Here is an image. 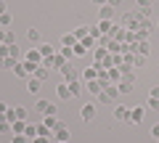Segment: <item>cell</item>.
I'll list each match as a JSON object with an SVG mask.
<instances>
[{"instance_id": "obj_39", "label": "cell", "mask_w": 159, "mask_h": 143, "mask_svg": "<svg viewBox=\"0 0 159 143\" xmlns=\"http://www.w3.org/2000/svg\"><path fill=\"white\" fill-rule=\"evenodd\" d=\"M0 132H11V122H0Z\"/></svg>"}, {"instance_id": "obj_19", "label": "cell", "mask_w": 159, "mask_h": 143, "mask_svg": "<svg viewBox=\"0 0 159 143\" xmlns=\"http://www.w3.org/2000/svg\"><path fill=\"white\" fill-rule=\"evenodd\" d=\"M48 109H51V101H45V98H37V103H34V111H37V114H45Z\"/></svg>"}, {"instance_id": "obj_25", "label": "cell", "mask_w": 159, "mask_h": 143, "mask_svg": "<svg viewBox=\"0 0 159 143\" xmlns=\"http://www.w3.org/2000/svg\"><path fill=\"white\" fill-rule=\"evenodd\" d=\"M69 85V90H72V96H80V90H82V82L80 80H72V82H66Z\"/></svg>"}, {"instance_id": "obj_42", "label": "cell", "mask_w": 159, "mask_h": 143, "mask_svg": "<svg viewBox=\"0 0 159 143\" xmlns=\"http://www.w3.org/2000/svg\"><path fill=\"white\" fill-rule=\"evenodd\" d=\"M0 114H6V117H8V106H6V103H0Z\"/></svg>"}, {"instance_id": "obj_6", "label": "cell", "mask_w": 159, "mask_h": 143, "mask_svg": "<svg viewBox=\"0 0 159 143\" xmlns=\"http://www.w3.org/2000/svg\"><path fill=\"white\" fill-rule=\"evenodd\" d=\"M58 72L64 74V82H72V80H77V69H74V64H72V61H66L61 69H58Z\"/></svg>"}, {"instance_id": "obj_29", "label": "cell", "mask_w": 159, "mask_h": 143, "mask_svg": "<svg viewBox=\"0 0 159 143\" xmlns=\"http://www.w3.org/2000/svg\"><path fill=\"white\" fill-rule=\"evenodd\" d=\"M11 21H13L11 11H8V13H3V16H0V27H3V29H8V27H11Z\"/></svg>"}, {"instance_id": "obj_18", "label": "cell", "mask_w": 159, "mask_h": 143, "mask_svg": "<svg viewBox=\"0 0 159 143\" xmlns=\"http://www.w3.org/2000/svg\"><path fill=\"white\" fill-rule=\"evenodd\" d=\"M77 37H74V32H66V34H64V37H61V45H66V48H74V45H77Z\"/></svg>"}, {"instance_id": "obj_20", "label": "cell", "mask_w": 159, "mask_h": 143, "mask_svg": "<svg viewBox=\"0 0 159 143\" xmlns=\"http://www.w3.org/2000/svg\"><path fill=\"white\" fill-rule=\"evenodd\" d=\"M40 87H43V82H40L37 77H29L27 80V90L29 93H40Z\"/></svg>"}, {"instance_id": "obj_48", "label": "cell", "mask_w": 159, "mask_h": 143, "mask_svg": "<svg viewBox=\"0 0 159 143\" xmlns=\"http://www.w3.org/2000/svg\"><path fill=\"white\" fill-rule=\"evenodd\" d=\"M0 45H3V42H0Z\"/></svg>"}, {"instance_id": "obj_9", "label": "cell", "mask_w": 159, "mask_h": 143, "mask_svg": "<svg viewBox=\"0 0 159 143\" xmlns=\"http://www.w3.org/2000/svg\"><path fill=\"white\" fill-rule=\"evenodd\" d=\"M27 125H29V119H16V122H11V135H24V132H27Z\"/></svg>"}, {"instance_id": "obj_32", "label": "cell", "mask_w": 159, "mask_h": 143, "mask_svg": "<svg viewBox=\"0 0 159 143\" xmlns=\"http://www.w3.org/2000/svg\"><path fill=\"white\" fill-rule=\"evenodd\" d=\"M3 42H6V45H13V42H16V34H13V29H6V37H3Z\"/></svg>"}, {"instance_id": "obj_38", "label": "cell", "mask_w": 159, "mask_h": 143, "mask_svg": "<svg viewBox=\"0 0 159 143\" xmlns=\"http://www.w3.org/2000/svg\"><path fill=\"white\" fill-rule=\"evenodd\" d=\"M11 143H32V141H29L27 135H13V138H11Z\"/></svg>"}, {"instance_id": "obj_11", "label": "cell", "mask_w": 159, "mask_h": 143, "mask_svg": "<svg viewBox=\"0 0 159 143\" xmlns=\"http://www.w3.org/2000/svg\"><path fill=\"white\" fill-rule=\"evenodd\" d=\"M53 141H64V143H69V130H66V125H58L56 130H53Z\"/></svg>"}, {"instance_id": "obj_46", "label": "cell", "mask_w": 159, "mask_h": 143, "mask_svg": "<svg viewBox=\"0 0 159 143\" xmlns=\"http://www.w3.org/2000/svg\"><path fill=\"white\" fill-rule=\"evenodd\" d=\"M157 143H159V138H157Z\"/></svg>"}, {"instance_id": "obj_35", "label": "cell", "mask_w": 159, "mask_h": 143, "mask_svg": "<svg viewBox=\"0 0 159 143\" xmlns=\"http://www.w3.org/2000/svg\"><path fill=\"white\" fill-rule=\"evenodd\" d=\"M148 109L159 111V96H148Z\"/></svg>"}, {"instance_id": "obj_24", "label": "cell", "mask_w": 159, "mask_h": 143, "mask_svg": "<svg viewBox=\"0 0 159 143\" xmlns=\"http://www.w3.org/2000/svg\"><path fill=\"white\" fill-rule=\"evenodd\" d=\"M101 19H106V21H114V6H103V8H101Z\"/></svg>"}, {"instance_id": "obj_34", "label": "cell", "mask_w": 159, "mask_h": 143, "mask_svg": "<svg viewBox=\"0 0 159 143\" xmlns=\"http://www.w3.org/2000/svg\"><path fill=\"white\" fill-rule=\"evenodd\" d=\"M88 53V48L82 45V42H77V45H74V58H80V56H85Z\"/></svg>"}, {"instance_id": "obj_31", "label": "cell", "mask_w": 159, "mask_h": 143, "mask_svg": "<svg viewBox=\"0 0 159 143\" xmlns=\"http://www.w3.org/2000/svg\"><path fill=\"white\" fill-rule=\"evenodd\" d=\"M80 42H82V45H85L88 51H93V45H96V37H93V34H88V37H82Z\"/></svg>"}, {"instance_id": "obj_28", "label": "cell", "mask_w": 159, "mask_h": 143, "mask_svg": "<svg viewBox=\"0 0 159 143\" xmlns=\"http://www.w3.org/2000/svg\"><path fill=\"white\" fill-rule=\"evenodd\" d=\"M88 34H90V27H77L74 29V37H77V40H82V37H88Z\"/></svg>"}, {"instance_id": "obj_21", "label": "cell", "mask_w": 159, "mask_h": 143, "mask_svg": "<svg viewBox=\"0 0 159 143\" xmlns=\"http://www.w3.org/2000/svg\"><path fill=\"white\" fill-rule=\"evenodd\" d=\"M11 114H13V122H16V119H29V114H27V109H24V106L11 109Z\"/></svg>"}, {"instance_id": "obj_13", "label": "cell", "mask_w": 159, "mask_h": 143, "mask_svg": "<svg viewBox=\"0 0 159 143\" xmlns=\"http://www.w3.org/2000/svg\"><path fill=\"white\" fill-rule=\"evenodd\" d=\"M43 125H45V127H51V130H56V127L61 125V122H58V117H56V114H43Z\"/></svg>"}, {"instance_id": "obj_4", "label": "cell", "mask_w": 159, "mask_h": 143, "mask_svg": "<svg viewBox=\"0 0 159 143\" xmlns=\"http://www.w3.org/2000/svg\"><path fill=\"white\" fill-rule=\"evenodd\" d=\"M101 72H103V66H101V64H93V66H88V69H82V80H85V82H90V80H98V74H101Z\"/></svg>"}, {"instance_id": "obj_23", "label": "cell", "mask_w": 159, "mask_h": 143, "mask_svg": "<svg viewBox=\"0 0 159 143\" xmlns=\"http://www.w3.org/2000/svg\"><path fill=\"white\" fill-rule=\"evenodd\" d=\"M111 27H114V21H106V19H101V21H98V32H103V34H109V32H111Z\"/></svg>"}, {"instance_id": "obj_33", "label": "cell", "mask_w": 159, "mask_h": 143, "mask_svg": "<svg viewBox=\"0 0 159 143\" xmlns=\"http://www.w3.org/2000/svg\"><path fill=\"white\" fill-rule=\"evenodd\" d=\"M27 37H29V42H32V45H37V42H40V32H37V29H29Z\"/></svg>"}, {"instance_id": "obj_2", "label": "cell", "mask_w": 159, "mask_h": 143, "mask_svg": "<svg viewBox=\"0 0 159 143\" xmlns=\"http://www.w3.org/2000/svg\"><path fill=\"white\" fill-rule=\"evenodd\" d=\"M117 96H119V87H117V82H114V85L103 87V93H98V101H101V103H114Z\"/></svg>"}, {"instance_id": "obj_14", "label": "cell", "mask_w": 159, "mask_h": 143, "mask_svg": "<svg viewBox=\"0 0 159 143\" xmlns=\"http://www.w3.org/2000/svg\"><path fill=\"white\" fill-rule=\"evenodd\" d=\"M56 93H58V98H61V101H69V98H74V96H72V90H69V85H66V82H61V85L56 87Z\"/></svg>"}, {"instance_id": "obj_1", "label": "cell", "mask_w": 159, "mask_h": 143, "mask_svg": "<svg viewBox=\"0 0 159 143\" xmlns=\"http://www.w3.org/2000/svg\"><path fill=\"white\" fill-rule=\"evenodd\" d=\"M11 72H13L16 77H21V80H29V77H32V72H34V66H32V64H27V61H16Z\"/></svg>"}, {"instance_id": "obj_10", "label": "cell", "mask_w": 159, "mask_h": 143, "mask_svg": "<svg viewBox=\"0 0 159 143\" xmlns=\"http://www.w3.org/2000/svg\"><path fill=\"white\" fill-rule=\"evenodd\" d=\"M32 77H37L40 82H45L48 77H51V69H48L45 64H40V66H34V72H32Z\"/></svg>"}, {"instance_id": "obj_40", "label": "cell", "mask_w": 159, "mask_h": 143, "mask_svg": "<svg viewBox=\"0 0 159 143\" xmlns=\"http://www.w3.org/2000/svg\"><path fill=\"white\" fill-rule=\"evenodd\" d=\"M96 6L103 8V6H114V3H111V0H96Z\"/></svg>"}, {"instance_id": "obj_30", "label": "cell", "mask_w": 159, "mask_h": 143, "mask_svg": "<svg viewBox=\"0 0 159 143\" xmlns=\"http://www.w3.org/2000/svg\"><path fill=\"white\" fill-rule=\"evenodd\" d=\"M37 135H45V138H53V130H51V127H45V125H43V122H40V125H37Z\"/></svg>"}, {"instance_id": "obj_15", "label": "cell", "mask_w": 159, "mask_h": 143, "mask_svg": "<svg viewBox=\"0 0 159 143\" xmlns=\"http://www.w3.org/2000/svg\"><path fill=\"white\" fill-rule=\"evenodd\" d=\"M85 90L93 93V96H98V93H103V85L98 80H90V82H85Z\"/></svg>"}, {"instance_id": "obj_41", "label": "cell", "mask_w": 159, "mask_h": 143, "mask_svg": "<svg viewBox=\"0 0 159 143\" xmlns=\"http://www.w3.org/2000/svg\"><path fill=\"white\" fill-rule=\"evenodd\" d=\"M3 13H8V6L3 3V0H0V16H3Z\"/></svg>"}, {"instance_id": "obj_22", "label": "cell", "mask_w": 159, "mask_h": 143, "mask_svg": "<svg viewBox=\"0 0 159 143\" xmlns=\"http://www.w3.org/2000/svg\"><path fill=\"white\" fill-rule=\"evenodd\" d=\"M133 85H135V82H127V80H119V82H117V87H119L122 96H125V93H133Z\"/></svg>"}, {"instance_id": "obj_45", "label": "cell", "mask_w": 159, "mask_h": 143, "mask_svg": "<svg viewBox=\"0 0 159 143\" xmlns=\"http://www.w3.org/2000/svg\"><path fill=\"white\" fill-rule=\"evenodd\" d=\"M53 143H64V141H53Z\"/></svg>"}, {"instance_id": "obj_27", "label": "cell", "mask_w": 159, "mask_h": 143, "mask_svg": "<svg viewBox=\"0 0 159 143\" xmlns=\"http://www.w3.org/2000/svg\"><path fill=\"white\" fill-rule=\"evenodd\" d=\"M58 53H61V56L66 58V61H74V48H66V45H61V51H58Z\"/></svg>"}, {"instance_id": "obj_5", "label": "cell", "mask_w": 159, "mask_h": 143, "mask_svg": "<svg viewBox=\"0 0 159 143\" xmlns=\"http://www.w3.org/2000/svg\"><path fill=\"white\" fill-rule=\"evenodd\" d=\"M21 61L32 64V66H40V64H43V53H40L37 48H29V51L24 53V58H21Z\"/></svg>"}, {"instance_id": "obj_3", "label": "cell", "mask_w": 159, "mask_h": 143, "mask_svg": "<svg viewBox=\"0 0 159 143\" xmlns=\"http://www.w3.org/2000/svg\"><path fill=\"white\" fill-rule=\"evenodd\" d=\"M141 21H143V16H141L138 11H133V13H125V16H122V27H125V29H133V32L138 29V24H141Z\"/></svg>"}, {"instance_id": "obj_8", "label": "cell", "mask_w": 159, "mask_h": 143, "mask_svg": "<svg viewBox=\"0 0 159 143\" xmlns=\"http://www.w3.org/2000/svg\"><path fill=\"white\" fill-rule=\"evenodd\" d=\"M114 119L117 122H130V109H127V106H114Z\"/></svg>"}, {"instance_id": "obj_7", "label": "cell", "mask_w": 159, "mask_h": 143, "mask_svg": "<svg viewBox=\"0 0 159 143\" xmlns=\"http://www.w3.org/2000/svg\"><path fill=\"white\" fill-rule=\"evenodd\" d=\"M80 117H82V122H93L96 119V103H85L80 109Z\"/></svg>"}, {"instance_id": "obj_37", "label": "cell", "mask_w": 159, "mask_h": 143, "mask_svg": "<svg viewBox=\"0 0 159 143\" xmlns=\"http://www.w3.org/2000/svg\"><path fill=\"white\" fill-rule=\"evenodd\" d=\"M32 143H53V138H45V135H34Z\"/></svg>"}, {"instance_id": "obj_44", "label": "cell", "mask_w": 159, "mask_h": 143, "mask_svg": "<svg viewBox=\"0 0 159 143\" xmlns=\"http://www.w3.org/2000/svg\"><path fill=\"white\" fill-rule=\"evenodd\" d=\"M111 3H114V6H117V3H119V0H111Z\"/></svg>"}, {"instance_id": "obj_36", "label": "cell", "mask_w": 159, "mask_h": 143, "mask_svg": "<svg viewBox=\"0 0 159 143\" xmlns=\"http://www.w3.org/2000/svg\"><path fill=\"white\" fill-rule=\"evenodd\" d=\"M135 3H138V8H141V11H148L154 0H135Z\"/></svg>"}, {"instance_id": "obj_43", "label": "cell", "mask_w": 159, "mask_h": 143, "mask_svg": "<svg viewBox=\"0 0 159 143\" xmlns=\"http://www.w3.org/2000/svg\"><path fill=\"white\" fill-rule=\"evenodd\" d=\"M148 96H159V87H151V93Z\"/></svg>"}, {"instance_id": "obj_26", "label": "cell", "mask_w": 159, "mask_h": 143, "mask_svg": "<svg viewBox=\"0 0 159 143\" xmlns=\"http://www.w3.org/2000/svg\"><path fill=\"white\" fill-rule=\"evenodd\" d=\"M135 51L141 53V56H148V51H151V48H148V42H146V40H138V45H135Z\"/></svg>"}, {"instance_id": "obj_12", "label": "cell", "mask_w": 159, "mask_h": 143, "mask_svg": "<svg viewBox=\"0 0 159 143\" xmlns=\"http://www.w3.org/2000/svg\"><path fill=\"white\" fill-rule=\"evenodd\" d=\"M143 117H146V111H143V106H135V109H130V122L133 125H141Z\"/></svg>"}, {"instance_id": "obj_16", "label": "cell", "mask_w": 159, "mask_h": 143, "mask_svg": "<svg viewBox=\"0 0 159 143\" xmlns=\"http://www.w3.org/2000/svg\"><path fill=\"white\" fill-rule=\"evenodd\" d=\"M8 58H13V61H21L24 58V53H21V48L13 42V45H8Z\"/></svg>"}, {"instance_id": "obj_47", "label": "cell", "mask_w": 159, "mask_h": 143, "mask_svg": "<svg viewBox=\"0 0 159 143\" xmlns=\"http://www.w3.org/2000/svg\"><path fill=\"white\" fill-rule=\"evenodd\" d=\"M157 27H159V21H157Z\"/></svg>"}, {"instance_id": "obj_17", "label": "cell", "mask_w": 159, "mask_h": 143, "mask_svg": "<svg viewBox=\"0 0 159 143\" xmlns=\"http://www.w3.org/2000/svg\"><path fill=\"white\" fill-rule=\"evenodd\" d=\"M37 51L43 53V58H51L53 53H56V51H53V45H51V42H40V45H37Z\"/></svg>"}]
</instances>
